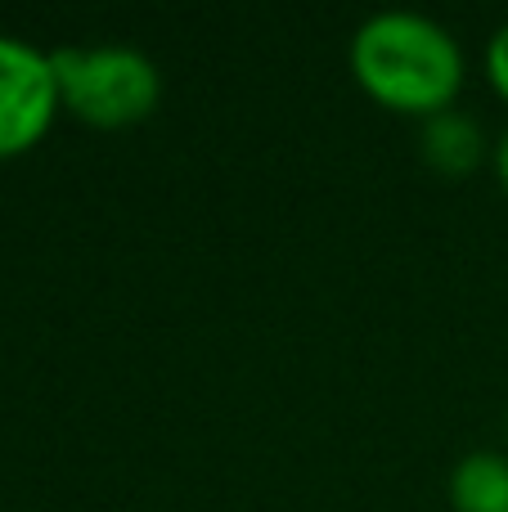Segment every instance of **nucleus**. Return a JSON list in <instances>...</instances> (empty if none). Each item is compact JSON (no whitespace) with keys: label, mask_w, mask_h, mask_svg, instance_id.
Listing matches in <instances>:
<instances>
[{"label":"nucleus","mask_w":508,"mask_h":512,"mask_svg":"<svg viewBox=\"0 0 508 512\" xmlns=\"http://www.w3.org/2000/svg\"><path fill=\"white\" fill-rule=\"evenodd\" d=\"M347 68L374 104L428 122L455 108L468 81V54L441 18L419 9H378L351 32Z\"/></svg>","instance_id":"nucleus-1"},{"label":"nucleus","mask_w":508,"mask_h":512,"mask_svg":"<svg viewBox=\"0 0 508 512\" xmlns=\"http://www.w3.org/2000/svg\"><path fill=\"white\" fill-rule=\"evenodd\" d=\"M59 104L77 122L95 131H126L158 113L162 72L140 45L99 41V45H63L54 50Z\"/></svg>","instance_id":"nucleus-2"},{"label":"nucleus","mask_w":508,"mask_h":512,"mask_svg":"<svg viewBox=\"0 0 508 512\" xmlns=\"http://www.w3.org/2000/svg\"><path fill=\"white\" fill-rule=\"evenodd\" d=\"M59 104L54 50L14 32H0V162L23 158L50 135Z\"/></svg>","instance_id":"nucleus-3"},{"label":"nucleus","mask_w":508,"mask_h":512,"mask_svg":"<svg viewBox=\"0 0 508 512\" xmlns=\"http://www.w3.org/2000/svg\"><path fill=\"white\" fill-rule=\"evenodd\" d=\"M419 149H423V162L432 171H441V176H468L473 167H482L491 158L486 131L468 113H459V108H446V113L423 122Z\"/></svg>","instance_id":"nucleus-4"},{"label":"nucleus","mask_w":508,"mask_h":512,"mask_svg":"<svg viewBox=\"0 0 508 512\" xmlns=\"http://www.w3.org/2000/svg\"><path fill=\"white\" fill-rule=\"evenodd\" d=\"M450 512H508V454L468 450L446 481Z\"/></svg>","instance_id":"nucleus-5"},{"label":"nucleus","mask_w":508,"mask_h":512,"mask_svg":"<svg viewBox=\"0 0 508 512\" xmlns=\"http://www.w3.org/2000/svg\"><path fill=\"white\" fill-rule=\"evenodd\" d=\"M482 72H486V81H491L495 95L508 104V18L495 27L491 36H486V45H482Z\"/></svg>","instance_id":"nucleus-6"},{"label":"nucleus","mask_w":508,"mask_h":512,"mask_svg":"<svg viewBox=\"0 0 508 512\" xmlns=\"http://www.w3.org/2000/svg\"><path fill=\"white\" fill-rule=\"evenodd\" d=\"M491 162H495V176H500V185L508 194V126L491 140Z\"/></svg>","instance_id":"nucleus-7"}]
</instances>
